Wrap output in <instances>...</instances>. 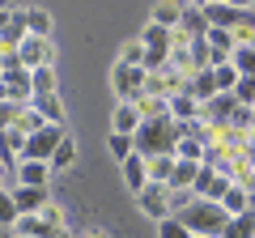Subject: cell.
Wrapping results in <instances>:
<instances>
[{"instance_id": "1", "label": "cell", "mask_w": 255, "mask_h": 238, "mask_svg": "<svg viewBox=\"0 0 255 238\" xmlns=\"http://www.w3.org/2000/svg\"><path fill=\"white\" fill-rule=\"evenodd\" d=\"M132 140H136V153H145V157H174V149H179V140H183V123L174 115L149 119V123L136 128Z\"/></svg>"}, {"instance_id": "2", "label": "cell", "mask_w": 255, "mask_h": 238, "mask_svg": "<svg viewBox=\"0 0 255 238\" xmlns=\"http://www.w3.org/2000/svg\"><path fill=\"white\" fill-rule=\"evenodd\" d=\"M179 217L187 221L191 234H204V238H221V234H226V226H230L226 204H217V200H196L191 209H183Z\"/></svg>"}, {"instance_id": "3", "label": "cell", "mask_w": 255, "mask_h": 238, "mask_svg": "<svg viewBox=\"0 0 255 238\" xmlns=\"http://www.w3.org/2000/svg\"><path fill=\"white\" fill-rule=\"evenodd\" d=\"M64 136H68L64 123H47V128H38L34 136L26 140V149H21V162H51V153L60 149Z\"/></svg>"}, {"instance_id": "4", "label": "cell", "mask_w": 255, "mask_h": 238, "mask_svg": "<svg viewBox=\"0 0 255 238\" xmlns=\"http://www.w3.org/2000/svg\"><path fill=\"white\" fill-rule=\"evenodd\" d=\"M145 81H149V73L140 64H115V73H111V85H115L119 102H136L145 94Z\"/></svg>"}, {"instance_id": "5", "label": "cell", "mask_w": 255, "mask_h": 238, "mask_svg": "<svg viewBox=\"0 0 255 238\" xmlns=\"http://www.w3.org/2000/svg\"><path fill=\"white\" fill-rule=\"evenodd\" d=\"M234 187V179L221 170H213V166H200V174H196V183H191V192L200 196V200H226V192Z\"/></svg>"}, {"instance_id": "6", "label": "cell", "mask_w": 255, "mask_h": 238, "mask_svg": "<svg viewBox=\"0 0 255 238\" xmlns=\"http://www.w3.org/2000/svg\"><path fill=\"white\" fill-rule=\"evenodd\" d=\"M17 60H21V68H51V60H55V51H51V38H38V34H26L21 38V47H17Z\"/></svg>"}, {"instance_id": "7", "label": "cell", "mask_w": 255, "mask_h": 238, "mask_svg": "<svg viewBox=\"0 0 255 238\" xmlns=\"http://www.w3.org/2000/svg\"><path fill=\"white\" fill-rule=\"evenodd\" d=\"M136 204H140V213H145V217H153V221L174 217V213H170V187H166V183H149L145 192L136 196Z\"/></svg>"}, {"instance_id": "8", "label": "cell", "mask_w": 255, "mask_h": 238, "mask_svg": "<svg viewBox=\"0 0 255 238\" xmlns=\"http://www.w3.org/2000/svg\"><path fill=\"white\" fill-rule=\"evenodd\" d=\"M4 90H9V102H34V73L30 68H9Z\"/></svg>"}, {"instance_id": "9", "label": "cell", "mask_w": 255, "mask_h": 238, "mask_svg": "<svg viewBox=\"0 0 255 238\" xmlns=\"http://www.w3.org/2000/svg\"><path fill=\"white\" fill-rule=\"evenodd\" d=\"M183 94H191V98H196V102H200V107H204V102H213V98H217V77H213V68H200V73H191L187 77V90H183Z\"/></svg>"}, {"instance_id": "10", "label": "cell", "mask_w": 255, "mask_h": 238, "mask_svg": "<svg viewBox=\"0 0 255 238\" xmlns=\"http://www.w3.org/2000/svg\"><path fill=\"white\" fill-rule=\"evenodd\" d=\"M124 183L132 187L136 196L149 187V157H145V153H132V157L124 162Z\"/></svg>"}, {"instance_id": "11", "label": "cell", "mask_w": 255, "mask_h": 238, "mask_svg": "<svg viewBox=\"0 0 255 238\" xmlns=\"http://www.w3.org/2000/svg\"><path fill=\"white\" fill-rule=\"evenodd\" d=\"M234 107H238V98H234V94H217L213 102H204L200 119H204V123H230V115H234Z\"/></svg>"}, {"instance_id": "12", "label": "cell", "mask_w": 255, "mask_h": 238, "mask_svg": "<svg viewBox=\"0 0 255 238\" xmlns=\"http://www.w3.org/2000/svg\"><path fill=\"white\" fill-rule=\"evenodd\" d=\"M136 128H140V111H136V102H119V107H115V115H111V132L136 136Z\"/></svg>"}, {"instance_id": "13", "label": "cell", "mask_w": 255, "mask_h": 238, "mask_svg": "<svg viewBox=\"0 0 255 238\" xmlns=\"http://www.w3.org/2000/svg\"><path fill=\"white\" fill-rule=\"evenodd\" d=\"M13 200L21 213H43L51 204V196H47V187H13Z\"/></svg>"}, {"instance_id": "14", "label": "cell", "mask_w": 255, "mask_h": 238, "mask_svg": "<svg viewBox=\"0 0 255 238\" xmlns=\"http://www.w3.org/2000/svg\"><path fill=\"white\" fill-rule=\"evenodd\" d=\"M47 162H17V187H47Z\"/></svg>"}, {"instance_id": "15", "label": "cell", "mask_w": 255, "mask_h": 238, "mask_svg": "<svg viewBox=\"0 0 255 238\" xmlns=\"http://www.w3.org/2000/svg\"><path fill=\"white\" fill-rule=\"evenodd\" d=\"M136 111H140V123H149V119H166V115H170V98L140 94V98H136Z\"/></svg>"}, {"instance_id": "16", "label": "cell", "mask_w": 255, "mask_h": 238, "mask_svg": "<svg viewBox=\"0 0 255 238\" xmlns=\"http://www.w3.org/2000/svg\"><path fill=\"white\" fill-rule=\"evenodd\" d=\"M183 30H187L191 38H209V17H204V9H196V4H191V9H183Z\"/></svg>"}, {"instance_id": "17", "label": "cell", "mask_w": 255, "mask_h": 238, "mask_svg": "<svg viewBox=\"0 0 255 238\" xmlns=\"http://www.w3.org/2000/svg\"><path fill=\"white\" fill-rule=\"evenodd\" d=\"M34 111L47 119V123H64V107H60V94H38Z\"/></svg>"}, {"instance_id": "18", "label": "cell", "mask_w": 255, "mask_h": 238, "mask_svg": "<svg viewBox=\"0 0 255 238\" xmlns=\"http://www.w3.org/2000/svg\"><path fill=\"white\" fill-rule=\"evenodd\" d=\"M221 238H255V213L247 209V213H238V217H230V226H226Z\"/></svg>"}, {"instance_id": "19", "label": "cell", "mask_w": 255, "mask_h": 238, "mask_svg": "<svg viewBox=\"0 0 255 238\" xmlns=\"http://www.w3.org/2000/svg\"><path fill=\"white\" fill-rule=\"evenodd\" d=\"M196 174H200V162H187V157H179V162H174V174H170V183H166V187H191V183H196Z\"/></svg>"}, {"instance_id": "20", "label": "cell", "mask_w": 255, "mask_h": 238, "mask_svg": "<svg viewBox=\"0 0 255 238\" xmlns=\"http://www.w3.org/2000/svg\"><path fill=\"white\" fill-rule=\"evenodd\" d=\"M153 26L179 30V26H183V9H179V4H170V0H162V4L153 9Z\"/></svg>"}, {"instance_id": "21", "label": "cell", "mask_w": 255, "mask_h": 238, "mask_svg": "<svg viewBox=\"0 0 255 238\" xmlns=\"http://www.w3.org/2000/svg\"><path fill=\"white\" fill-rule=\"evenodd\" d=\"M200 102H196V98H191V94H174V98H170V115L174 119H200Z\"/></svg>"}, {"instance_id": "22", "label": "cell", "mask_w": 255, "mask_h": 238, "mask_svg": "<svg viewBox=\"0 0 255 238\" xmlns=\"http://www.w3.org/2000/svg\"><path fill=\"white\" fill-rule=\"evenodd\" d=\"M73 157H77V140H73V136H64L60 149L51 153V162H47V166H51V170H68V166H73Z\"/></svg>"}, {"instance_id": "23", "label": "cell", "mask_w": 255, "mask_h": 238, "mask_svg": "<svg viewBox=\"0 0 255 238\" xmlns=\"http://www.w3.org/2000/svg\"><path fill=\"white\" fill-rule=\"evenodd\" d=\"M200 68H213V47L209 38H191V73H200Z\"/></svg>"}, {"instance_id": "24", "label": "cell", "mask_w": 255, "mask_h": 238, "mask_svg": "<svg viewBox=\"0 0 255 238\" xmlns=\"http://www.w3.org/2000/svg\"><path fill=\"white\" fill-rule=\"evenodd\" d=\"M209 47H213L217 55H234L238 38H234V30H217V26H213V30H209Z\"/></svg>"}, {"instance_id": "25", "label": "cell", "mask_w": 255, "mask_h": 238, "mask_svg": "<svg viewBox=\"0 0 255 238\" xmlns=\"http://www.w3.org/2000/svg\"><path fill=\"white\" fill-rule=\"evenodd\" d=\"M26 30L38 34V38H47V34H51V13H47V9H26Z\"/></svg>"}, {"instance_id": "26", "label": "cell", "mask_w": 255, "mask_h": 238, "mask_svg": "<svg viewBox=\"0 0 255 238\" xmlns=\"http://www.w3.org/2000/svg\"><path fill=\"white\" fill-rule=\"evenodd\" d=\"M179 157H149V183H170Z\"/></svg>"}, {"instance_id": "27", "label": "cell", "mask_w": 255, "mask_h": 238, "mask_svg": "<svg viewBox=\"0 0 255 238\" xmlns=\"http://www.w3.org/2000/svg\"><path fill=\"white\" fill-rule=\"evenodd\" d=\"M230 64L238 68V77H255V47H234Z\"/></svg>"}, {"instance_id": "28", "label": "cell", "mask_w": 255, "mask_h": 238, "mask_svg": "<svg viewBox=\"0 0 255 238\" xmlns=\"http://www.w3.org/2000/svg\"><path fill=\"white\" fill-rule=\"evenodd\" d=\"M17 217H21V209H17V200H13V192L0 187V226H17Z\"/></svg>"}, {"instance_id": "29", "label": "cell", "mask_w": 255, "mask_h": 238, "mask_svg": "<svg viewBox=\"0 0 255 238\" xmlns=\"http://www.w3.org/2000/svg\"><path fill=\"white\" fill-rule=\"evenodd\" d=\"M157 238H196V234L187 230L183 217H166V221H157Z\"/></svg>"}, {"instance_id": "30", "label": "cell", "mask_w": 255, "mask_h": 238, "mask_svg": "<svg viewBox=\"0 0 255 238\" xmlns=\"http://www.w3.org/2000/svg\"><path fill=\"white\" fill-rule=\"evenodd\" d=\"M221 204H226V213H230V217L247 213V187H243V183H234V187L226 192V200H221Z\"/></svg>"}, {"instance_id": "31", "label": "cell", "mask_w": 255, "mask_h": 238, "mask_svg": "<svg viewBox=\"0 0 255 238\" xmlns=\"http://www.w3.org/2000/svg\"><path fill=\"white\" fill-rule=\"evenodd\" d=\"M107 145H111V153H115L119 162H128V157L136 153V140H132V136H124V132H111V140H107Z\"/></svg>"}, {"instance_id": "32", "label": "cell", "mask_w": 255, "mask_h": 238, "mask_svg": "<svg viewBox=\"0 0 255 238\" xmlns=\"http://www.w3.org/2000/svg\"><path fill=\"white\" fill-rule=\"evenodd\" d=\"M196 200H200V196L191 192V187H170V213H174V217H179L183 209H191Z\"/></svg>"}, {"instance_id": "33", "label": "cell", "mask_w": 255, "mask_h": 238, "mask_svg": "<svg viewBox=\"0 0 255 238\" xmlns=\"http://www.w3.org/2000/svg\"><path fill=\"white\" fill-rule=\"evenodd\" d=\"M213 77H217V90H221V94H234V90H238V68H234V64L213 68Z\"/></svg>"}, {"instance_id": "34", "label": "cell", "mask_w": 255, "mask_h": 238, "mask_svg": "<svg viewBox=\"0 0 255 238\" xmlns=\"http://www.w3.org/2000/svg\"><path fill=\"white\" fill-rule=\"evenodd\" d=\"M174 157H187V162H200L204 166V145H200V140H191V136H183L179 149H174Z\"/></svg>"}, {"instance_id": "35", "label": "cell", "mask_w": 255, "mask_h": 238, "mask_svg": "<svg viewBox=\"0 0 255 238\" xmlns=\"http://www.w3.org/2000/svg\"><path fill=\"white\" fill-rule=\"evenodd\" d=\"M145 43H140V38H136V43H124V51H119V64H140V68H145Z\"/></svg>"}, {"instance_id": "36", "label": "cell", "mask_w": 255, "mask_h": 238, "mask_svg": "<svg viewBox=\"0 0 255 238\" xmlns=\"http://www.w3.org/2000/svg\"><path fill=\"white\" fill-rule=\"evenodd\" d=\"M38 94H60L55 90V68H34V98Z\"/></svg>"}, {"instance_id": "37", "label": "cell", "mask_w": 255, "mask_h": 238, "mask_svg": "<svg viewBox=\"0 0 255 238\" xmlns=\"http://www.w3.org/2000/svg\"><path fill=\"white\" fill-rule=\"evenodd\" d=\"M230 123H234L238 132H251V128H255V107H243V102H238L234 115H230Z\"/></svg>"}, {"instance_id": "38", "label": "cell", "mask_w": 255, "mask_h": 238, "mask_svg": "<svg viewBox=\"0 0 255 238\" xmlns=\"http://www.w3.org/2000/svg\"><path fill=\"white\" fill-rule=\"evenodd\" d=\"M21 107H26V102H0V132H9L13 123H17Z\"/></svg>"}, {"instance_id": "39", "label": "cell", "mask_w": 255, "mask_h": 238, "mask_svg": "<svg viewBox=\"0 0 255 238\" xmlns=\"http://www.w3.org/2000/svg\"><path fill=\"white\" fill-rule=\"evenodd\" d=\"M234 98L243 102V107H255V77H238V90Z\"/></svg>"}, {"instance_id": "40", "label": "cell", "mask_w": 255, "mask_h": 238, "mask_svg": "<svg viewBox=\"0 0 255 238\" xmlns=\"http://www.w3.org/2000/svg\"><path fill=\"white\" fill-rule=\"evenodd\" d=\"M38 217H43V221H47V226H51V230H55V234H64V213H60V204H47V209H43V213H38Z\"/></svg>"}, {"instance_id": "41", "label": "cell", "mask_w": 255, "mask_h": 238, "mask_svg": "<svg viewBox=\"0 0 255 238\" xmlns=\"http://www.w3.org/2000/svg\"><path fill=\"white\" fill-rule=\"evenodd\" d=\"M234 38H238V47H255V26H243V30H234Z\"/></svg>"}, {"instance_id": "42", "label": "cell", "mask_w": 255, "mask_h": 238, "mask_svg": "<svg viewBox=\"0 0 255 238\" xmlns=\"http://www.w3.org/2000/svg\"><path fill=\"white\" fill-rule=\"evenodd\" d=\"M9 21H13V9H9V4H0V30L9 26Z\"/></svg>"}, {"instance_id": "43", "label": "cell", "mask_w": 255, "mask_h": 238, "mask_svg": "<svg viewBox=\"0 0 255 238\" xmlns=\"http://www.w3.org/2000/svg\"><path fill=\"white\" fill-rule=\"evenodd\" d=\"M191 4H196V9H204V0H191Z\"/></svg>"}, {"instance_id": "44", "label": "cell", "mask_w": 255, "mask_h": 238, "mask_svg": "<svg viewBox=\"0 0 255 238\" xmlns=\"http://www.w3.org/2000/svg\"><path fill=\"white\" fill-rule=\"evenodd\" d=\"M85 238H107V234H85Z\"/></svg>"}, {"instance_id": "45", "label": "cell", "mask_w": 255, "mask_h": 238, "mask_svg": "<svg viewBox=\"0 0 255 238\" xmlns=\"http://www.w3.org/2000/svg\"><path fill=\"white\" fill-rule=\"evenodd\" d=\"M0 81H4V68H0Z\"/></svg>"}, {"instance_id": "46", "label": "cell", "mask_w": 255, "mask_h": 238, "mask_svg": "<svg viewBox=\"0 0 255 238\" xmlns=\"http://www.w3.org/2000/svg\"><path fill=\"white\" fill-rule=\"evenodd\" d=\"M0 55H4V47H0Z\"/></svg>"}, {"instance_id": "47", "label": "cell", "mask_w": 255, "mask_h": 238, "mask_svg": "<svg viewBox=\"0 0 255 238\" xmlns=\"http://www.w3.org/2000/svg\"><path fill=\"white\" fill-rule=\"evenodd\" d=\"M196 238H204V234H196Z\"/></svg>"}]
</instances>
